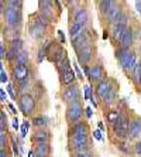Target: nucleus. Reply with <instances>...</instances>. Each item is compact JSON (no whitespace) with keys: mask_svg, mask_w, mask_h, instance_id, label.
I'll list each match as a JSON object with an SVG mask.
<instances>
[{"mask_svg":"<svg viewBox=\"0 0 141 157\" xmlns=\"http://www.w3.org/2000/svg\"><path fill=\"white\" fill-rule=\"evenodd\" d=\"M117 58H119L120 64L124 70H134L137 62H135V54L131 52L128 48H121L117 52Z\"/></svg>","mask_w":141,"mask_h":157,"instance_id":"f257e3e1","label":"nucleus"},{"mask_svg":"<svg viewBox=\"0 0 141 157\" xmlns=\"http://www.w3.org/2000/svg\"><path fill=\"white\" fill-rule=\"evenodd\" d=\"M128 129H130V122H128L127 116H124V115H120L119 119L113 123V132L120 139L128 136Z\"/></svg>","mask_w":141,"mask_h":157,"instance_id":"f03ea898","label":"nucleus"},{"mask_svg":"<svg viewBox=\"0 0 141 157\" xmlns=\"http://www.w3.org/2000/svg\"><path fill=\"white\" fill-rule=\"evenodd\" d=\"M18 108H20V110H21L25 116L31 115L34 112V109H35V101L28 94H23L20 96V99H18Z\"/></svg>","mask_w":141,"mask_h":157,"instance_id":"7ed1b4c3","label":"nucleus"},{"mask_svg":"<svg viewBox=\"0 0 141 157\" xmlns=\"http://www.w3.org/2000/svg\"><path fill=\"white\" fill-rule=\"evenodd\" d=\"M82 115H83V109H82V105L79 103V101L68 105V109H66V119H68L69 122H73V123L79 122Z\"/></svg>","mask_w":141,"mask_h":157,"instance_id":"20e7f679","label":"nucleus"},{"mask_svg":"<svg viewBox=\"0 0 141 157\" xmlns=\"http://www.w3.org/2000/svg\"><path fill=\"white\" fill-rule=\"evenodd\" d=\"M71 147L75 151L87 149V135H72V137H71Z\"/></svg>","mask_w":141,"mask_h":157,"instance_id":"39448f33","label":"nucleus"},{"mask_svg":"<svg viewBox=\"0 0 141 157\" xmlns=\"http://www.w3.org/2000/svg\"><path fill=\"white\" fill-rule=\"evenodd\" d=\"M45 29H47V21H45L44 18H41V20H35V21L31 24L30 33H31V36H33L34 38H40V37H43V34L45 33Z\"/></svg>","mask_w":141,"mask_h":157,"instance_id":"423d86ee","label":"nucleus"},{"mask_svg":"<svg viewBox=\"0 0 141 157\" xmlns=\"http://www.w3.org/2000/svg\"><path fill=\"white\" fill-rule=\"evenodd\" d=\"M62 98H64V101H65L68 105L69 103H73V102H78V99H79V89H78V86H76V85L68 86L65 91H64Z\"/></svg>","mask_w":141,"mask_h":157,"instance_id":"0eeeda50","label":"nucleus"},{"mask_svg":"<svg viewBox=\"0 0 141 157\" xmlns=\"http://www.w3.org/2000/svg\"><path fill=\"white\" fill-rule=\"evenodd\" d=\"M27 75H28V68H27V65L16 64V67L13 68V78H14L16 82H23V81L28 79Z\"/></svg>","mask_w":141,"mask_h":157,"instance_id":"6e6552de","label":"nucleus"},{"mask_svg":"<svg viewBox=\"0 0 141 157\" xmlns=\"http://www.w3.org/2000/svg\"><path fill=\"white\" fill-rule=\"evenodd\" d=\"M4 18H6V23H7L9 26H14V24H17L18 9L7 6V9H6V14H4Z\"/></svg>","mask_w":141,"mask_h":157,"instance_id":"1a4fd4ad","label":"nucleus"},{"mask_svg":"<svg viewBox=\"0 0 141 157\" xmlns=\"http://www.w3.org/2000/svg\"><path fill=\"white\" fill-rule=\"evenodd\" d=\"M20 51H21V40H13L10 44V48H9L7 54H6V58L7 59L17 58V55Z\"/></svg>","mask_w":141,"mask_h":157,"instance_id":"9d476101","label":"nucleus"},{"mask_svg":"<svg viewBox=\"0 0 141 157\" xmlns=\"http://www.w3.org/2000/svg\"><path fill=\"white\" fill-rule=\"evenodd\" d=\"M141 135V121L140 119H134L130 122V129H128V137L130 139H135Z\"/></svg>","mask_w":141,"mask_h":157,"instance_id":"9b49d317","label":"nucleus"},{"mask_svg":"<svg viewBox=\"0 0 141 157\" xmlns=\"http://www.w3.org/2000/svg\"><path fill=\"white\" fill-rule=\"evenodd\" d=\"M79 61L82 65H87V62L91 61L92 58V50H91V45H85L82 50H79Z\"/></svg>","mask_w":141,"mask_h":157,"instance_id":"f8f14e48","label":"nucleus"},{"mask_svg":"<svg viewBox=\"0 0 141 157\" xmlns=\"http://www.w3.org/2000/svg\"><path fill=\"white\" fill-rule=\"evenodd\" d=\"M51 151V147L48 143H38L34 149V153H35V157H48Z\"/></svg>","mask_w":141,"mask_h":157,"instance_id":"ddd939ff","label":"nucleus"},{"mask_svg":"<svg viewBox=\"0 0 141 157\" xmlns=\"http://www.w3.org/2000/svg\"><path fill=\"white\" fill-rule=\"evenodd\" d=\"M41 9V14L44 17H50L52 13V0H38Z\"/></svg>","mask_w":141,"mask_h":157,"instance_id":"4468645a","label":"nucleus"},{"mask_svg":"<svg viewBox=\"0 0 141 157\" xmlns=\"http://www.w3.org/2000/svg\"><path fill=\"white\" fill-rule=\"evenodd\" d=\"M75 78H76V75H75V72H73L72 70L62 71V74H61V82L64 85H68V86H71V85L73 84Z\"/></svg>","mask_w":141,"mask_h":157,"instance_id":"2eb2a0df","label":"nucleus"},{"mask_svg":"<svg viewBox=\"0 0 141 157\" xmlns=\"http://www.w3.org/2000/svg\"><path fill=\"white\" fill-rule=\"evenodd\" d=\"M96 89H98V94H99V96H100L102 99L105 98L106 95H107V92L112 89V86H110V82L109 81H106V79H102L100 82L98 84V86H96Z\"/></svg>","mask_w":141,"mask_h":157,"instance_id":"dca6fc26","label":"nucleus"},{"mask_svg":"<svg viewBox=\"0 0 141 157\" xmlns=\"http://www.w3.org/2000/svg\"><path fill=\"white\" fill-rule=\"evenodd\" d=\"M69 34H71V37H72V40H76L78 37L83 34V24H80V23H78V21H75L72 26H71Z\"/></svg>","mask_w":141,"mask_h":157,"instance_id":"f3484780","label":"nucleus"},{"mask_svg":"<svg viewBox=\"0 0 141 157\" xmlns=\"http://www.w3.org/2000/svg\"><path fill=\"white\" fill-rule=\"evenodd\" d=\"M120 44H121V48H128L131 44H133V31H131V29L126 30V33H124Z\"/></svg>","mask_w":141,"mask_h":157,"instance_id":"a211bd4d","label":"nucleus"},{"mask_svg":"<svg viewBox=\"0 0 141 157\" xmlns=\"http://www.w3.org/2000/svg\"><path fill=\"white\" fill-rule=\"evenodd\" d=\"M102 78H103V70H102L100 65H95L91 68V77H89V79L92 81H99L100 82Z\"/></svg>","mask_w":141,"mask_h":157,"instance_id":"6ab92c4d","label":"nucleus"},{"mask_svg":"<svg viewBox=\"0 0 141 157\" xmlns=\"http://www.w3.org/2000/svg\"><path fill=\"white\" fill-rule=\"evenodd\" d=\"M33 140L38 144V143H48L50 140V135L45 130H38L35 132V135L33 136Z\"/></svg>","mask_w":141,"mask_h":157,"instance_id":"aec40b11","label":"nucleus"},{"mask_svg":"<svg viewBox=\"0 0 141 157\" xmlns=\"http://www.w3.org/2000/svg\"><path fill=\"white\" fill-rule=\"evenodd\" d=\"M126 30H127L126 26H121V24H116V26H114V29H113V37H114V40L121 41V38H123L124 33H126Z\"/></svg>","mask_w":141,"mask_h":157,"instance_id":"412c9836","label":"nucleus"},{"mask_svg":"<svg viewBox=\"0 0 141 157\" xmlns=\"http://www.w3.org/2000/svg\"><path fill=\"white\" fill-rule=\"evenodd\" d=\"M120 16H121V11H120L119 6H113V7L109 10V13H107V18L112 23H114V21L117 23V20H119Z\"/></svg>","mask_w":141,"mask_h":157,"instance_id":"4be33fe9","label":"nucleus"},{"mask_svg":"<svg viewBox=\"0 0 141 157\" xmlns=\"http://www.w3.org/2000/svg\"><path fill=\"white\" fill-rule=\"evenodd\" d=\"M72 135H87V128L85 123L76 122L72 128Z\"/></svg>","mask_w":141,"mask_h":157,"instance_id":"5701e85b","label":"nucleus"},{"mask_svg":"<svg viewBox=\"0 0 141 157\" xmlns=\"http://www.w3.org/2000/svg\"><path fill=\"white\" fill-rule=\"evenodd\" d=\"M114 6V2L113 0H102L100 4H99V9H100L102 13H105V14H107L109 10Z\"/></svg>","mask_w":141,"mask_h":157,"instance_id":"b1692460","label":"nucleus"},{"mask_svg":"<svg viewBox=\"0 0 141 157\" xmlns=\"http://www.w3.org/2000/svg\"><path fill=\"white\" fill-rule=\"evenodd\" d=\"M17 64H23V65H27L28 64V52L25 51V50H21V51L18 52L17 55Z\"/></svg>","mask_w":141,"mask_h":157,"instance_id":"393cba45","label":"nucleus"},{"mask_svg":"<svg viewBox=\"0 0 141 157\" xmlns=\"http://www.w3.org/2000/svg\"><path fill=\"white\" fill-rule=\"evenodd\" d=\"M86 18H87V13H86V10H79L78 13H76V16H75V21H78V23H80V24H85L86 23Z\"/></svg>","mask_w":141,"mask_h":157,"instance_id":"a878e982","label":"nucleus"},{"mask_svg":"<svg viewBox=\"0 0 141 157\" xmlns=\"http://www.w3.org/2000/svg\"><path fill=\"white\" fill-rule=\"evenodd\" d=\"M47 117H44V116H35L33 119V123L35 124V126H38V128H43V126H45L47 124Z\"/></svg>","mask_w":141,"mask_h":157,"instance_id":"bb28decb","label":"nucleus"},{"mask_svg":"<svg viewBox=\"0 0 141 157\" xmlns=\"http://www.w3.org/2000/svg\"><path fill=\"white\" fill-rule=\"evenodd\" d=\"M120 117V113L117 112V110H112V112H109V115H107V122L109 123H114V122L117 121Z\"/></svg>","mask_w":141,"mask_h":157,"instance_id":"cd10ccee","label":"nucleus"},{"mask_svg":"<svg viewBox=\"0 0 141 157\" xmlns=\"http://www.w3.org/2000/svg\"><path fill=\"white\" fill-rule=\"evenodd\" d=\"M75 157H92V153L87 149L78 150V151H75Z\"/></svg>","mask_w":141,"mask_h":157,"instance_id":"c85d7f7f","label":"nucleus"},{"mask_svg":"<svg viewBox=\"0 0 141 157\" xmlns=\"http://www.w3.org/2000/svg\"><path fill=\"white\" fill-rule=\"evenodd\" d=\"M83 94H85V99H89L91 101L92 99V88H91V85H85L83 86Z\"/></svg>","mask_w":141,"mask_h":157,"instance_id":"c756f323","label":"nucleus"},{"mask_svg":"<svg viewBox=\"0 0 141 157\" xmlns=\"http://www.w3.org/2000/svg\"><path fill=\"white\" fill-rule=\"evenodd\" d=\"M0 130H2V133L4 132V126H6V121H7V117H6V113H4V110H2V113H0Z\"/></svg>","mask_w":141,"mask_h":157,"instance_id":"7c9ffc66","label":"nucleus"},{"mask_svg":"<svg viewBox=\"0 0 141 157\" xmlns=\"http://www.w3.org/2000/svg\"><path fill=\"white\" fill-rule=\"evenodd\" d=\"M6 146H7V135L3 132V133H0V147L6 149Z\"/></svg>","mask_w":141,"mask_h":157,"instance_id":"2f4dec72","label":"nucleus"},{"mask_svg":"<svg viewBox=\"0 0 141 157\" xmlns=\"http://www.w3.org/2000/svg\"><path fill=\"white\" fill-rule=\"evenodd\" d=\"M134 77H135V81L140 84V78H141V64H137L135 68H134Z\"/></svg>","mask_w":141,"mask_h":157,"instance_id":"473e14b6","label":"nucleus"},{"mask_svg":"<svg viewBox=\"0 0 141 157\" xmlns=\"http://www.w3.org/2000/svg\"><path fill=\"white\" fill-rule=\"evenodd\" d=\"M0 81H2V84H6V82H7L9 81V77H7V74H6V71H4V68L3 67H2V68H0Z\"/></svg>","mask_w":141,"mask_h":157,"instance_id":"72a5a7b5","label":"nucleus"},{"mask_svg":"<svg viewBox=\"0 0 141 157\" xmlns=\"http://www.w3.org/2000/svg\"><path fill=\"white\" fill-rule=\"evenodd\" d=\"M30 129V122L28 121H25L24 123H23V126H21V136L23 137H25L27 136V130Z\"/></svg>","mask_w":141,"mask_h":157,"instance_id":"f704fd0d","label":"nucleus"},{"mask_svg":"<svg viewBox=\"0 0 141 157\" xmlns=\"http://www.w3.org/2000/svg\"><path fill=\"white\" fill-rule=\"evenodd\" d=\"M93 137L99 142H103V136H102V130L98 129V130H93Z\"/></svg>","mask_w":141,"mask_h":157,"instance_id":"c9c22d12","label":"nucleus"},{"mask_svg":"<svg viewBox=\"0 0 141 157\" xmlns=\"http://www.w3.org/2000/svg\"><path fill=\"white\" fill-rule=\"evenodd\" d=\"M27 85H28V79H25V81H23V82H18V91L21 92H24L25 91V88H27Z\"/></svg>","mask_w":141,"mask_h":157,"instance_id":"e433bc0d","label":"nucleus"},{"mask_svg":"<svg viewBox=\"0 0 141 157\" xmlns=\"http://www.w3.org/2000/svg\"><path fill=\"white\" fill-rule=\"evenodd\" d=\"M126 23H127V16L121 13V16H120V17H119V20H117V24H121V26H126Z\"/></svg>","mask_w":141,"mask_h":157,"instance_id":"4c0bfd02","label":"nucleus"},{"mask_svg":"<svg viewBox=\"0 0 141 157\" xmlns=\"http://www.w3.org/2000/svg\"><path fill=\"white\" fill-rule=\"evenodd\" d=\"M0 99H2V102H6V101H7V95H6L4 89H0Z\"/></svg>","mask_w":141,"mask_h":157,"instance_id":"58836bf2","label":"nucleus"},{"mask_svg":"<svg viewBox=\"0 0 141 157\" xmlns=\"http://www.w3.org/2000/svg\"><path fill=\"white\" fill-rule=\"evenodd\" d=\"M134 151H135V154L141 156V142H138L137 144H135V147H134Z\"/></svg>","mask_w":141,"mask_h":157,"instance_id":"ea45409f","label":"nucleus"},{"mask_svg":"<svg viewBox=\"0 0 141 157\" xmlns=\"http://www.w3.org/2000/svg\"><path fill=\"white\" fill-rule=\"evenodd\" d=\"M7 89H9V94H10L11 99H16V95H14V91H13V86H11L10 84L7 85Z\"/></svg>","mask_w":141,"mask_h":157,"instance_id":"a19ab883","label":"nucleus"},{"mask_svg":"<svg viewBox=\"0 0 141 157\" xmlns=\"http://www.w3.org/2000/svg\"><path fill=\"white\" fill-rule=\"evenodd\" d=\"M57 33H58V37H59V40H61L62 43H65V34H64V31H62V30H58V31H57Z\"/></svg>","mask_w":141,"mask_h":157,"instance_id":"79ce46f5","label":"nucleus"},{"mask_svg":"<svg viewBox=\"0 0 141 157\" xmlns=\"http://www.w3.org/2000/svg\"><path fill=\"white\" fill-rule=\"evenodd\" d=\"M82 68H83V72H85V74H86V75H87V78L91 77V68H89V67H87V65H83Z\"/></svg>","mask_w":141,"mask_h":157,"instance_id":"37998d69","label":"nucleus"},{"mask_svg":"<svg viewBox=\"0 0 141 157\" xmlns=\"http://www.w3.org/2000/svg\"><path fill=\"white\" fill-rule=\"evenodd\" d=\"M11 146H13V151H14V154H18V149H17V144H16L14 140H11Z\"/></svg>","mask_w":141,"mask_h":157,"instance_id":"c03bdc74","label":"nucleus"},{"mask_svg":"<svg viewBox=\"0 0 141 157\" xmlns=\"http://www.w3.org/2000/svg\"><path fill=\"white\" fill-rule=\"evenodd\" d=\"M73 68H75V71H76V74H78V77L82 79V74H80V71H79V68H78V65H76V62H73Z\"/></svg>","mask_w":141,"mask_h":157,"instance_id":"a18cd8bd","label":"nucleus"},{"mask_svg":"<svg viewBox=\"0 0 141 157\" xmlns=\"http://www.w3.org/2000/svg\"><path fill=\"white\" fill-rule=\"evenodd\" d=\"M135 9H137V11L141 14V2H140V0H137V2H135Z\"/></svg>","mask_w":141,"mask_h":157,"instance_id":"49530a36","label":"nucleus"},{"mask_svg":"<svg viewBox=\"0 0 141 157\" xmlns=\"http://www.w3.org/2000/svg\"><path fill=\"white\" fill-rule=\"evenodd\" d=\"M0 57H2V59L6 57V54H4V47H3V44L0 45Z\"/></svg>","mask_w":141,"mask_h":157,"instance_id":"de8ad7c7","label":"nucleus"},{"mask_svg":"<svg viewBox=\"0 0 141 157\" xmlns=\"http://www.w3.org/2000/svg\"><path fill=\"white\" fill-rule=\"evenodd\" d=\"M13 128H14L16 130L18 129V119H17V117H14V119H13Z\"/></svg>","mask_w":141,"mask_h":157,"instance_id":"09e8293b","label":"nucleus"},{"mask_svg":"<svg viewBox=\"0 0 141 157\" xmlns=\"http://www.w3.org/2000/svg\"><path fill=\"white\" fill-rule=\"evenodd\" d=\"M92 115H93L92 109H91V108H86V116H87V117H92Z\"/></svg>","mask_w":141,"mask_h":157,"instance_id":"8fccbe9b","label":"nucleus"},{"mask_svg":"<svg viewBox=\"0 0 141 157\" xmlns=\"http://www.w3.org/2000/svg\"><path fill=\"white\" fill-rule=\"evenodd\" d=\"M0 157H7V151H6V149L0 150Z\"/></svg>","mask_w":141,"mask_h":157,"instance_id":"3c124183","label":"nucleus"},{"mask_svg":"<svg viewBox=\"0 0 141 157\" xmlns=\"http://www.w3.org/2000/svg\"><path fill=\"white\" fill-rule=\"evenodd\" d=\"M91 102H92V105L95 106V108H98V101H96V99L93 98V96H92V99H91Z\"/></svg>","mask_w":141,"mask_h":157,"instance_id":"603ef678","label":"nucleus"},{"mask_svg":"<svg viewBox=\"0 0 141 157\" xmlns=\"http://www.w3.org/2000/svg\"><path fill=\"white\" fill-rule=\"evenodd\" d=\"M28 157H35V153H34V150H30V151H28Z\"/></svg>","mask_w":141,"mask_h":157,"instance_id":"864d4df0","label":"nucleus"},{"mask_svg":"<svg viewBox=\"0 0 141 157\" xmlns=\"http://www.w3.org/2000/svg\"><path fill=\"white\" fill-rule=\"evenodd\" d=\"M9 109H10L11 112H13V113H16V112H17V110L14 109V106H13V105H9Z\"/></svg>","mask_w":141,"mask_h":157,"instance_id":"5fc2aeb1","label":"nucleus"},{"mask_svg":"<svg viewBox=\"0 0 141 157\" xmlns=\"http://www.w3.org/2000/svg\"><path fill=\"white\" fill-rule=\"evenodd\" d=\"M99 129H100V130H103V129H105V128H103V123H102V122H99Z\"/></svg>","mask_w":141,"mask_h":157,"instance_id":"6e6d98bb","label":"nucleus"},{"mask_svg":"<svg viewBox=\"0 0 141 157\" xmlns=\"http://www.w3.org/2000/svg\"><path fill=\"white\" fill-rule=\"evenodd\" d=\"M68 2H72V0H68Z\"/></svg>","mask_w":141,"mask_h":157,"instance_id":"4d7b16f0","label":"nucleus"}]
</instances>
